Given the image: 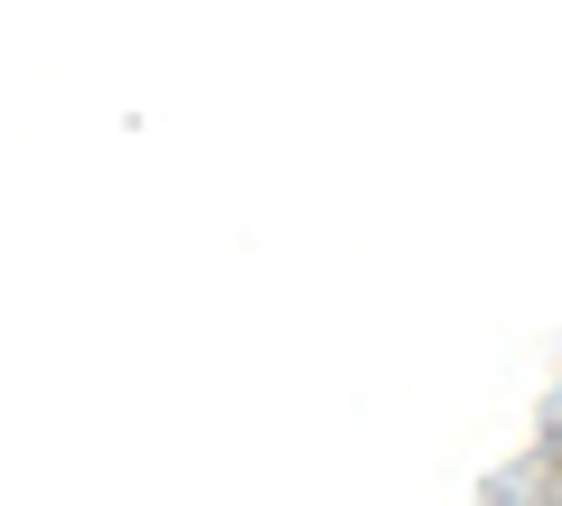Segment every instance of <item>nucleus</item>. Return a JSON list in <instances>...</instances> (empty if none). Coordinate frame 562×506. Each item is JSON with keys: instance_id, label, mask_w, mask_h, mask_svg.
I'll return each instance as SVG.
<instances>
[]
</instances>
